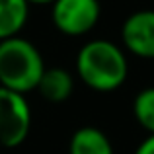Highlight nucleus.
I'll list each match as a JSON object with an SVG mask.
<instances>
[{"mask_svg":"<svg viewBox=\"0 0 154 154\" xmlns=\"http://www.w3.org/2000/svg\"><path fill=\"white\" fill-rule=\"evenodd\" d=\"M76 72L88 88L111 92L127 80L129 63L119 45L107 39H94L76 55Z\"/></svg>","mask_w":154,"mask_h":154,"instance_id":"1","label":"nucleus"},{"mask_svg":"<svg viewBox=\"0 0 154 154\" xmlns=\"http://www.w3.org/2000/svg\"><path fill=\"white\" fill-rule=\"evenodd\" d=\"M45 72V60L31 41L10 37L0 41V86L26 96L35 90Z\"/></svg>","mask_w":154,"mask_h":154,"instance_id":"2","label":"nucleus"},{"mask_svg":"<svg viewBox=\"0 0 154 154\" xmlns=\"http://www.w3.org/2000/svg\"><path fill=\"white\" fill-rule=\"evenodd\" d=\"M31 109L26 96L0 86V146L14 148L27 139Z\"/></svg>","mask_w":154,"mask_h":154,"instance_id":"3","label":"nucleus"},{"mask_svg":"<svg viewBox=\"0 0 154 154\" xmlns=\"http://www.w3.org/2000/svg\"><path fill=\"white\" fill-rule=\"evenodd\" d=\"M51 6L53 26L68 37H80L92 31L102 14L98 0H55Z\"/></svg>","mask_w":154,"mask_h":154,"instance_id":"4","label":"nucleus"},{"mask_svg":"<svg viewBox=\"0 0 154 154\" xmlns=\"http://www.w3.org/2000/svg\"><path fill=\"white\" fill-rule=\"evenodd\" d=\"M125 49L140 59H154V10H139L123 22Z\"/></svg>","mask_w":154,"mask_h":154,"instance_id":"5","label":"nucleus"},{"mask_svg":"<svg viewBox=\"0 0 154 154\" xmlns=\"http://www.w3.org/2000/svg\"><path fill=\"white\" fill-rule=\"evenodd\" d=\"M68 154H113L109 137L98 127H80L68 143Z\"/></svg>","mask_w":154,"mask_h":154,"instance_id":"6","label":"nucleus"},{"mask_svg":"<svg viewBox=\"0 0 154 154\" xmlns=\"http://www.w3.org/2000/svg\"><path fill=\"white\" fill-rule=\"evenodd\" d=\"M35 90H39V94L47 102L59 103L70 98L74 90V80H72V74L64 68H45Z\"/></svg>","mask_w":154,"mask_h":154,"instance_id":"7","label":"nucleus"},{"mask_svg":"<svg viewBox=\"0 0 154 154\" xmlns=\"http://www.w3.org/2000/svg\"><path fill=\"white\" fill-rule=\"evenodd\" d=\"M29 16L26 0H0V41L16 37Z\"/></svg>","mask_w":154,"mask_h":154,"instance_id":"8","label":"nucleus"},{"mask_svg":"<svg viewBox=\"0 0 154 154\" xmlns=\"http://www.w3.org/2000/svg\"><path fill=\"white\" fill-rule=\"evenodd\" d=\"M133 113L135 119L143 129L148 133H154V88H144L137 94L135 102H133Z\"/></svg>","mask_w":154,"mask_h":154,"instance_id":"9","label":"nucleus"},{"mask_svg":"<svg viewBox=\"0 0 154 154\" xmlns=\"http://www.w3.org/2000/svg\"><path fill=\"white\" fill-rule=\"evenodd\" d=\"M135 154H154V133H152V135H148L146 139L137 146Z\"/></svg>","mask_w":154,"mask_h":154,"instance_id":"10","label":"nucleus"},{"mask_svg":"<svg viewBox=\"0 0 154 154\" xmlns=\"http://www.w3.org/2000/svg\"><path fill=\"white\" fill-rule=\"evenodd\" d=\"M27 6H31V4H37V6H43V4H53L55 0H26Z\"/></svg>","mask_w":154,"mask_h":154,"instance_id":"11","label":"nucleus"}]
</instances>
